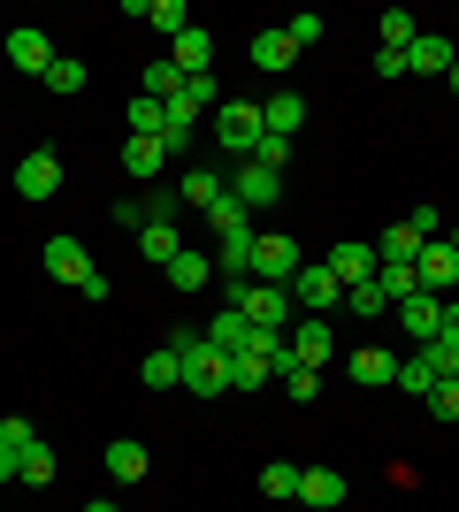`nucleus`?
<instances>
[{
  "instance_id": "obj_1",
  "label": "nucleus",
  "mask_w": 459,
  "mask_h": 512,
  "mask_svg": "<svg viewBox=\"0 0 459 512\" xmlns=\"http://www.w3.org/2000/svg\"><path fill=\"white\" fill-rule=\"evenodd\" d=\"M169 352L184 360V390H192V398H222V390H230V360L207 344V329H176Z\"/></svg>"
},
{
  "instance_id": "obj_2",
  "label": "nucleus",
  "mask_w": 459,
  "mask_h": 512,
  "mask_svg": "<svg viewBox=\"0 0 459 512\" xmlns=\"http://www.w3.org/2000/svg\"><path fill=\"white\" fill-rule=\"evenodd\" d=\"M215 146H230V169L253 161V146H261V100H222L215 107Z\"/></svg>"
},
{
  "instance_id": "obj_3",
  "label": "nucleus",
  "mask_w": 459,
  "mask_h": 512,
  "mask_svg": "<svg viewBox=\"0 0 459 512\" xmlns=\"http://www.w3.org/2000/svg\"><path fill=\"white\" fill-rule=\"evenodd\" d=\"M291 276H299V237L261 230V245H253V283H284L291 291Z\"/></svg>"
},
{
  "instance_id": "obj_4",
  "label": "nucleus",
  "mask_w": 459,
  "mask_h": 512,
  "mask_svg": "<svg viewBox=\"0 0 459 512\" xmlns=\"http://www.w3.org/2000/svg\"><path fill=\"white\" fill-rule=\"evenodd\" d=\"M222 184H230V199H238L245 214H253V207H276V199H284V176H276V169H253V161H238V169L222 176Z\"/></svg>"
},
{
  "instance_id": "obj_5",
  "label": "nucleus",
  "mask_w": 459,
  "mask_h": 512,
  "mask_svg": "<svg viewBox=\"0 0 459 512\" xmlns=\"http://www.w3.org/2000/svg\"><path fill=\"white\" fill-rule=\"evenodd\" d=\"M414 276H421V291H459V245L452 237H429V245H421V260H414Z\"/></svg>"
},
{
  "instance_id": "obj_6",
  "label": "nucleus",
  "mask_w": 459,
  "mask_h": 512,
  "mask_svg": "<svg viewBox=\"0 0 459 512\" xmlns=\"http://www.w3.org/2000/svg\"><path fill=\"white\" fill-rule=\"evenodd\" d=\"M8 62L31 69V77H46V69L62 62V54H54V39H46L39 23H16V31H8Z\"/></svg>"
},
{
  "instance_id": "obj_7",
  "label": "nucleus",
  "mask_w": 459,
  "mask_h": 512,
  "mask_svg": "<svg viewBox=\"0 0 459 512\" xmlns=\"http://www.w3.org/2000/svg\"><path fill=\"white\" fill-rule=\"evenodd\" d=\"M238 314L253 321V329H276V337H284V321H291V291H284V283H253Z\"/></svg>"
},
{
  "instance_id": "obj_8",
  "label": "nucleus",
  "mask_w": 459,
  "mask_h": 512,
  "mask_svg": "<svg viewBox=\"0 0 459 512\" xmlns=\"http://www.w3.org/2000/svg\"><path fill=\"white\" fill-rule=\"evenodd\" d=\"M291 299H299V306H306V314L322 321V314H329V306L345 299V283L329 276V268H306V260H299V276H291Z\"/></svg>"
},
{
  "instance_id": "obj_9",
  "label": "nucleus",
  "mask_w": 459,
  "mask_h": 512,
  "mask_svg": "<svg viewBox=\"0 0 459 512\" xmlns=\"http://www.w3.org/2000/svg\"><path fill=\"white\" fill-rule=\"evenodd\" d=\"M452 62H459V46L444 39V31H414V46H406V69H414V77H452Z\"/></svg>"
},
{
  "instance_id": "obj_10",
  "label": "nucleus",
  "mask_w": 459,
  "mask_h": 512,
  "mask_svg": "<svg viewBox=\"0 0 459 512\" xmlns=\"http://www.w3.org/2000/svg\"><path fill=\"white\" fill-rule=\"evenodd\" d=\"M169 62H176V77H215V39H207V31H176L169 39Z\"/></svg>"
},
{
  "instance_id": "obj_11",
  "label": "nucleus",
  "mask_w": 459,
  "mask_h": 512,
  "mask_svg": "<svg viewBox=\"0 0 459 512\" xmlns=\"http://www.w3.org/2000/svg\"><path fill=\"white\" fill-rule=\"evenodd\" d=\"M16 192L23 199H54V192H62V161H54V153H23V161H16Z\"/></svg>"
},
{
  "instance_id": "obj_12",
  "label": "nucleus",
  "mask_w": 459,
  "mask_h": 512,
  "mask_svg": "<svg viewBox=\"0 0 459 512\" xmlns=\"http://www.w3.org/2000/svg\"><path fill=\"white\" fill-rule=\"evenodd\" d=\"M215 237H222L215 276H253V245H261V230H253V222H230V230H215Z\"/></svg>"
},
{
  "instance_id": "obj_13",
  "label": "nucleus",
  "mask_w": 459,
  "mask_h": 512,
  "mask_svg": "<svg viewBox=\"0 0 459 512\" xmlns=\"http://www.w3.org/2000/svg\"><path fill=\"white\" fill-rule=\"evenodd\" d=\"M322 268L345 283V291H360V283H375V268H383V260H375V245H352V237H345V245H337Z\"/></svg>"
},
{
  "instance_id": "obj_14",
  "label": "nucleus",
  "mask_w": 459,
  "mask_h": 512,
  "mask_svg": "<svg viewBox=\"0 0 459 512\" xmlns=\"http://www.w3.org/2000/svg\"><path fill=\"white\" fill-rule=\"evenodd\" d=\"M284 344H291V367H314V375H322V360L337 352V337H329V321H314V314H306V321L291 329Z\"/></svg>"
},
{
  "instance_id": "obj_15",
  "label": "nucleus",
  "mask_w": 459,
  "mask_h": 512,
  "mask_svg": "<svg viewBox=\"0 0 459 512\" xmlns=\"http://www.w3.org/2000/svg\"><path fill=\"white\" fill-rule=\"evenodd\" d=\"M245 54H253V69H268V77H284V69L299 62V46H291V31H284V23L253 31V46H245Z\"/></svg>"
},
{
  "instance_id": "obj_16",
  "label": "nucleus",
  "mask_w": 459,
  "mask_h": 512,
  "mask_svg": "<svg viewBox=\"0 0 459 512\" xmlns=\"http://www.w3.org/2000/svg\"><path fill=\"white\" fill-rule=\"evenodd\" d=\"M299 505L337 512V505H345V474H337V467H299Z\"/></svg>"
},
{
  "instance_id": "obj_17",
  "label": "nucleus",
  "mask_w": 459,
  "mask_h": 512,
  "mask_svg": "<svg viewBox=\"0 0 459 512\" xmlns=\"http://www.w3.org/2000/svg\"><path fill=\"white\" fill-rule=\"evenodd\" d=\"M398 321L414 329V344H437V329H444V299H437V291H414V299H398Z\"/></svg>"
},
{
  "instance_id": "obj_18",
  "label": "nucleus",
  "mask_w": 459,
  "mask_h": 512,
  "mask_svg": "<svg viewBox=\"0 0 459 512\" xmlns=\"http://www.w3.org/2000/svg\"><path fill=\"white\" fill-rule=\"evenodd\" d=\"M46 276H54V283H85L92 276V253L77 245V237H46Z\"/></svg>"
},
{
  "instance_id": "obj_19",
  "label": "nucleus",
  "mask_w": 459,
  "mask_h": 512,
  "mask_svg": "<svg viewBox=\"0 0 459 512\" xmlns=\"http://www.w3.org/2000/svg\"><path fill=\"white\" fill-rule=\"evenodd\" d=\"M215 199H222V169L215 161H192L184 184H176V207H215Z\"/></svg>"
},
{
  "instance_id": "obj_20",
  "label": "nucleus",
  "mask_w": 459,
  "mask_h": 512,
  "mask_svg": "<svg viewBox=\"0 0 459 512\" xmlns=\"http://www.w3.org/2000/svg\"><path fill=\"white\" fill-rule=\"evenodd\" d=\"M299 123H306V100H299V92L261 100V130H268V138H299Z\"/></svg>"
},
{
  "instance_id": "obj_21",
  "label": "nucleus",
  "mask_w": 459,
  "mask_h": 512,
  "mask_svg": "<svg viewBox=\"0 0 459 512\" xmlns=\"http://www.w3.org/2000/svg\"><path fill=\"white\" fill-rule=\"evenodd\" d=\"M123 169H131L138 184H153V176L169 169V146H161V138H123Z\"/></svg>"
},
{
  "instance_id": "obj_22",
  "label": "nucleus",
  "mask_w": 459,
  "mask_h": 512,
  "mask_svg": "<svg viewBox=\"0 0 459 512\" xmlns=\"http://www.w3.org/2000/svg\"><path fill=\"white\" fill-rule=\"evenodd\" d=\"M421 245H429V237H414L406 222H398V230H383V237H375V260H383V268H414V260H421Z\"/></svg>"
},
{
  "instance_id": "obj_23",
  "label": "nucleus",
  "mask_w": 459,
  "mask_h": 512,
  "mask_svg": "<svg viewBox=\"0 0 459 512\" xmlns=\"http://www.w3.org/2000/svg\"><path fill=\"white\" fill-rule=\"evenodd\" d=\"M138 253H146L153 268H169V260L184 253V237H176V222H146V230H138Z\"/></svg>"
},
{
  "instance_id": "obj_24",
  "label": "nucleus",
  "mask_w": 459,
  "mask_h": 512,
  "mask_svg": "<svg viewBox=\"0 0 459 512\" xmlns=\"http://www.w3.org/2000/svg\"><path fill=\"white\" fill-rule=\"evenodd\" d=\"M123 123H131V138H161V123H169V100H153V92H138V100L123 107Z\"/></svg>"
},
{
  "instance_id": "obj_25",
  "label": "nucleus",
  "mask_w": 459,
  "mask_h": 512,
  "mask_svg": "<svg viewBox=\"0 0 459 512\" xmlns=\"http://www.w3.org/2000/svg\"><path fill=\"white\" fill-rule=\"evenodd\" d=\"M352 383H368V390L398 383V360H391V352H375V344H368V352H352Z\"/></svg>"
},
{
  "instance_id": "obj_26",
  "label": "nucleus",
  "mask_w": 459,
  "mask_h": 512,
  "mask_svg": "<svg viewBox=\"0 0 459 512\" xmlns=\"http://www.w3.org/2000/svg\"><path fill=\"white\" fill-rule=\"evenodd\" d=\"M138 375H146V390H184V360H176L169 344H161V352H146V367H138Z\"/></svg>"
},
{
  "instance_id": "obj_27",
  "label": "nucleus",
  "mask_w": 459,
  "mask_h": 512,
  "mask_svg": "<svg viewBox=\"0 0 459 512\" xmlns=\"http://www.w3.org/2000/svg\"><path fill=\"white\" fill-rule=\"evenodd\" d=\"M54 474H62V459H54V451H46V444H31V451H23V459H16V482H31V490H46Z\"/></svg>"
},
{
  "instance_id": "obj_28",
  "label": "nucleus",
  "mask_w": 459,
  "mask_h": 512,
  "mask_svg": "<svg viewBox=\"0 0 459 512\" xmlns=\"http://www.w3.org/2000/svg\"><path fill=\"white\" fill-rule=\"evenodd\" d=\"M108 474H115V482H146V444H131V436L108 444Z\"/></svg>"
},
{
  "instance_id": "obj_29",
  "label": "nucleus",
  "mask_w": 459,
  "mask_h": 512,
  "mask_svg": "<svg viewBox=\"0 0 459 512\" xmlns=\"http://www.w3.org/2000/svg\"><path fill=\"white\" fill-rule=\"evenodd\" d=\"M176 107H192V115H215V107H222V77H184Z\"/></svg>"
},
{
  "instance_id": "obj_30",
  "label": "nucleus",
  "mask_w": 459,
  "mask_h": 512,
  "mask_svg": "<svg viewBox=\"0 0 459 512\" xmlns=\"http://www.w3.org/2000/svg\"><path fill=\"white\" fill-rule=\"evenodd\" d=\"M207 276H215V260H207V253H176L169 260V283H176V291H199Z\"/></svg>"
},
{
  "instance_id": "obj_31",
  "label": "nucleus",
  "mask_w": 459,
  "mask_h": 512,
  "mask_svg": "<svg viewBox=\"0 0 459 512\" xmlns=\"http://www.w3.org/2000/svg\"><path fill=\"white\" fill-rule=\"evenodd\" d=\"M261 383H276V367H268L261 352H238V360H230V390H261Z\"/></svg>"
},
{
  "instance_id": "obj_32",
  "label": "nucleus",
  "mask_w": 459,
  "mask_h": 512,
  "mask_svg": "<svg viewBox=\"0 0 459 512\" xmlns=\"http://www.w3.org/2000/svg\"><path fill=\"white\" fill-rule=\"evenodd\" d=\"M375 31H383V46H391V54H406V46H414V16H406V8H383V16H375Z\"/></svg>"
},
{
  "instance_id": "obj_33",
  "label": "nucleus",
  "mask_w": 459,
  "mask_h": 512,
  "mask_svg": "<svg viewBox=\"0 0 459 512\" xmlns=\"http://www.w3.org/2000/svg\"><path fill=\"white\" fill-rule=\"evenodd\" d=\"M192 130H199V115H192V107H176V100H169V123H161V146H169V153H184V146H192Z\"/></svg>"
},
{
  "instance_id": "obj_34",
  "label": "nucleus",
  "mask_w": 459,
  "mask_h": 512,
  "mask_svg": "<svg viewBox=\"0 0 459 512\" xmlns=\"http://www.w3.org/2000/svg\"><path fill=\"white\" fill-rule=\"evenodd\" d=\"M146 23L176 39V31H192V8H184V0H153V8H146Z\"/></svg>"
},
{
  "instance_id": "obj_35",
  "label": "nucleus",
  "mask_w": 459,
  "mask_h": 512,
  "mask_svg": "<svg viewBox=\"0 0 459 512\" xmlns=\"http://www.w3.org/2000/svg\"><path fill=\"white\" fill-rule=\"evenodd\" d=\"M414 352H421V367H429V375H437V383H452V375H459V352H452V344H414Z\"/></svg>"
},
{
  "instance_id": "obj_36",
  "label": "nucleus",
  "mask_w": 459,
  "mask_h": 512,
  "mask_svg": "<svg viewBox=\"0 0 459 512\" xmlns=\"http://www.w3.org/2000/svg\"><path fill=\"white\" fill-rule=\"evenodd\" d=\"M138 92H153V100H176V92H184V77H176V62H153L146 77H138Z\"/></svg>"
},
{
  "instance_id": "obj_37",
  "label": "nucleus",
  "mask_w": 459,
  "mask_h": 512,
  "mask_svg": "<svg viewBox=\"0 0 459 512\" xmlns=\"http://www.w3.org/2000/svg\"><path fill=\"white\" fill-rule=\"evenodd\" d=\"M276 383L291 390V406H306V398H322V375H314V367H284Z\"/></svg>"
},
{
  "instance_id": "obj_38",
  "label": "nucleus",
  "mask_w": 459,
  "mask_h": 512,
  "mask_svg": "<svg viewBox=\"0 0 459 512\" xmlns=\"http://www.w3.org/2000/svg\"><path fill=\"white\" fill-rule=\"evenodd\" d=\"M398 390H414V398H429V390H437V375L421 367V352H406V360H398Z\"/></svg>"
},
{
  "instance_id": "obj_39",
  "label": "nucleus",
  "mask_w": 459,
  "mask_h": 512,
  "mask_svg": "<svg viewBox=\"0 0 459 512\" xmlns=\"http://www.w3.org/2000/svg\"><path fill=\"white\" fill-rule=\"evenodd\" d=\"M46 92H62V100H69V92H85V62H69V54H62V62L46 69Z\"/></svg>"
},
{
  "instance_id": "obj_40",
  "label": "nucleus",
  "mask_w": 459,
  "mask_h": 512,
  "mask_svg": "<svg viewBox=\"0 0 459 512\" xmlns=\"http://www.w3.org/2000/svg\"><path fill=\"white\" fill-rule=\"evenodd\" d=\"M0 444H8V451H16V459H23V451L39 444V428L23 421V413H8V421H0Z\"/></svg>"
},
{
  "instance_id": "obj_41",
  "label": "nucleus",
  "mask_w": 459,
  "mask_h": 512,
  "mask_svg": "<svg viewBox=\"0 0 459 512\" xmlns=\"http://www.w3.org/2000/svg\"><path fill=\"white\" fill-rule=\"evenodd\" d=\"M284 161H291V138H268V130H261V146H253V169H276V176H284Z\"/></svg>"
},
{
  "instance_id": "obj_42",
  "label": "nucleus",
  "mask_w": 459,
  "mask_h": 512,
  "mask_svg": "<svg viewBox=\"0 0 459 512\" xmlns=\"http://www.w3.org/2000/svg\"><path fill=\"white\" fill-rule=\"evenodd\" d=\"M345 299H352V314H360V321H383V314H391V299H383L375 283H360V291H345Z\"/></svg>"
},
{
  "instance_id": "obj_43",
  "label": "nucleus",
  "mask_w": 459,
  "mask_h": 512,
  "mask_svg": "<svg viewBox=\"0 0 459 512\" xmlns=\"http://www.w3.org/2000/svg\"><path fill=\"white\" fill-rule=\"evenodd\" d=\"M261 490H268V497H299V467H291V459H276V467L261 474Z\"/></svg>"
},
{
  "instance_id": "obj_44",
  "label": "nucleus",
  "mask_w": 459,
  "mask_h": 512,
  "mask_svg": "<svg viewBox=\"0 0 459 512\" xmlns=\"http://www.w3.org/2000/svg\"><path fill=\"white\" fill-rule=\"evenodd\" d=\"M115 222H123V230H146V222H153V207H146V192H131V199H115Z\"/></svg>"
},
{
  "instance_id": "obj_45",
  "label": "nucleus",
  "mask_w": 459,
  "mask_h": 512,
  "mask_svg": "<svg viewBox=\"0 0 459 512\" xmlns=\"http://www.w3.org/2000/svg\"><path fill=\"white\" fill-rule=\"evenodd\" d=\"M429 413H437V421H459V375H452V383H437V390H429Z\"/></svg>"
},
{
  "instance_id": "obj_46",
  "label": "nucleus",
  "mask_w": 459,
  "mask_h": 512,
  "mask_svg": "<svg viewBox=\"0 0 459 512\" xmlns=\"http://www.w3.org/2000/svg\"><path fill=\"white\" fill-rule=\"evenodd\" d=\"M284 31H291V46H299V54H306V46L322 39V16H291V23H284Z\"/></svg>"
},
{
  "instance_id": "obj_47",
  "label": "nucleus",
  "mask_w": 459,
  "mask_h": 512,
  "mask_svg": "<svg viewBox=\"0 0 459 512\" xmlns=\"http://www.w3.org/2000/svg\"><path fill=\"white\" fill-rule=\"evenodd\" d=\"M437 337H444V344L459 352V299H444V329H437Z\"/></svg>"
},
{
  "instance_id": "obj_48",
  "label": "nucleus",
  "mask_w": 459,
  "mask_h": 512,
  "mask_svg": "<svg viewBox=\"0 0 459 512\" xmlns=\"http://www.w3.org/2000/svg\"><path fill=\"white\" fill-rule=\"evenodd\" d=\"M8 474H16V451H8V444H0V482H8Z\"/></svg>"
},
{
  "instance_id": "obj_49",
  "label": "nucleus",
  "mask_w": 459,
  "mask_h": 512,
  "mask_svg": "<svg viewBox=\"0 0 459 512\" xmlns=\"http://www.w3.org/2000/svg\"><path fill=\"white\" fill-rule=\"evenodd\" d=\"M85 512H123V505H108V497H92V505H85Z\"/></svg>"
},
{
  "instance_id": "obj_50",
  "label": "nucleus",
  "mask_w": 459,
  "mask_h": 512,
  "mask_svg": "<svg viewBox=\"0 0 459 512\" xmlns=\"http://www.w3.org/2000/svg\"><path fill=\"white\" fill-rule=\"evenodd\" d=\"M444 85H452V100H459V62H452V77H444Z\"/></svg>"
},
{
  "instance_id": "obj_51",
  "label": "nucleus",
  "mask_w": 459,
  "mask_h": 512,
  "mask_svg": "<svg viewBox=\"0 0 459 512\" xmlns=\"http://www.w3.org/2000/svg\"><path fill=\"white\" fill-rule=\"evenodd\" d=\"M444 237H452V245H459V222H452V230H444Z\"/></svg>"
}]
</instances>
